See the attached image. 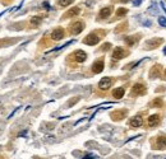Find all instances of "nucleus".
Wrapping results in <instances>:
<instances>
[{
    "mask_svg": "<svg viewBox=\"0 0 166 159\" xmlns=\"http://www.w3.org/2000/svg\"><path fill=\"white\" fill-rule=\"evenodd\" d=\"M133 97H137V96H143L146 94V87L143 84H141V83H137V84H134L133 85V88H132V91H130Z\"/></svg>",
    "mask_w": 166,
    "mask_h": 159,
    "instance_id": "obj_1",
    "label": "nucleus"
},
{
    "mask_svg": "<svg viewBox=\"0 0 166 159\" xmlns=\"http://www.w3.org/2000/svg\"><path fill=\"white\" fill-rule=\"evenodd\" d=\"M98 41H100V37L97 36V34L96 33H90L87 37H84L83 43H86L88 46H93L96 43H98Z\"/></svg>",
    "mask_w": 166,
    "mask_h": 159,
    "instance_id": "obj_2",
    "label": "nucleus"
},
{
    "mask_svg": "<svg viewBox=\"0 0 166 159\" xmlns=\"http://www.w3.org/2000/svg\"><path fill=\"white\" fill-rule=\"evenodd\" d=\"M128 55V51L123 47H116L113 51V59L114 60H120V59H124V57Z\"/></svg>",
    "mask_w": 166,
    "mask_h": 159,
    "instance_id": "obj_3",
    "label": "nucleus"
},
{
    "mask_svg": "<svg viewBox=\"0 0 166 159\" xmlns=\"http://www.w3.org/2000/svg\"><path fill=\"white\" fill-rule=\"evenodd\" d=\"M83 28H84V23L83 22H80V21L74 22L70 26V33L72 34H79L83 31Z\"/></svg>",
    "mask_w": 166,
    "mask_h": 159,
    "instance_id": "obj_4",
    "label": "nucleus"
},
{
    "mask_svg": "<svg viewBox=\"0 0 166 159\" xmlns=\"http://www.w3.org/2000/svg\"><path fill=\"white\" fill-rule=\"evenodd\" d=\"M111 84H113V78L105 76V78H102L98 81V88L102 89V91H106V89H109L111 87Z\"/></svg>",
    "mask_w": 166,
    "mask_h": 159,
    "instance_id": "obj_5",
    "label": "nucleus"
},
{
    "mask_svg": "<svg viewBox=\"0 0 166 159\" xmlns=\"http://www.w3.org/2000/svg\"><path fill=\"white\" fill-rule=\"evenodd\" d=\"M103 68H105V63H103V59H98L95 61V64L92 65V71L95 73V74H98V73H101L103 70Z\"/></svg>",
    "mask_w": 166,
    "mask_h": 159,
    "instance_id": "obj_6",
    "label": "nucleus"
},
{
    "mask_svg": "<svg viewBox=\"0 0 166 159\" xmlns=\"http://www.w3.org/2000/svg\"><path fill=\"white\" fill-rule=\"evenodd\" d=\"M166 148V135H160L156 139V144L153 145V149H165Z\"/></svg>",
    "mask_w": 166,
    "mask_h": 159,
    "instance_id": "obj_7",
    "label": "nucleus"
},
{
    "mask_svg": "<svg viewBox=\"0 0 166 159\" xmlns=\"http://www.w3.org/2000/svg\"><path fill=\"white\" fill-rule=\"evenodd\" d=\"M64 36H65L64 29L63 28H56V29H54L52 33H51V40L60 41V40H63V38H64Z\"/></svg>",
    "mask_w": 166,
    "mask_h": 159,
    "instance_id": "obj_8",
    "label": "nucleus"
},
{
    "mask_svg": "<svg viewBox=\"0 0 166 159\" xmlns=\"http://www.w3.org/2000/svg\"><path fill=\"white\" fill-rule=\"evenodd\" d=\"M128 113V111L126 110H119V111H115L111 113V118L114 120V121H119V120H123Z\"/></svg>",
    "mask_w": 166,
    "mask_h": 159,
    "instance_id": "obj_9",
    "label": "nucleus"
},
{
    "mask_svg": "<svg viewBox=\"0 0 166 159\" xmlns=\"http://www.w3.org/2000/svg\"><path fill=\"white\" fill-rule=\"evenodd\" d=\"M73 57H74V60L77 63H83V61H86V59H87V53L82 51V50H78V51H75L73 53Z\"/></svg>",
    "mask_w": 166,
    "mask_h": 159,
    "instance_id": "obj_10",
    "label": "nucleus"
},
{
    "mask_svg": "<svg viewBox=\"0 0 166 159\" xmlns=\"http://www.w3.org/2000/svg\"><path fill=\"white\" fill-rule=\"evenodd\" d=\"M162 38H153V40L151 41H148L147 43H146V47L147 48H156V47H159V46L162 43Z\"/></svg>",
    "mask_w": 166,
    "mask_h": 159,
    "instance_id": "obj_11",
    "label": "nucleus"
},
{
    "mask_svg": "<svg viewBox=\"0 0 166 159\" xmlns=\"http://www.w3.org/2000/svg\"><path fill=\"white\" fill-rule=\"evenodd\" d=\"M111 11H113V8H111V6H106V8H102V9L100 10L98 18H100V19H106L107 17H110Z\"/></svg>",
    "mask_w": 166,
    "mask_h": 159,
    "instance_id": "obj_12",
    "label": "nucleus"
},
{
    "mask_svg": "<svg viewBox=\"0 0 166 159\" xmlns=\"http://www.w3.org/2000/svg\"><path fill=\"white\" fill-rule=\"evenodd\" d=\"M160 123V116L159 115H152L148 117V126L149 127H156Z\"/></svg>",
    "mask_w": 166,
    "mask_h": 159,
    "instance_id": "obj_13",
    "label": "nucleus"
},
{
    "mask_svg": "<svg viewBox=\"0 0 166 159\" xmlns=\"http://www.w3.org/2000/svg\"><path fill=\"white\" fill-rule=\"evenodd\" d=\"M130 126H133V127H141L142 126V123H143V120H142L141 116H134L133 118H130Z\"/></svg>",
    "mask_w": 166,
    "mask_h": 159,
    "instance_id": "obj_14",
    "label": "nucleus"
},
{
    "mask_svg": "<svg viewBox=\"0 0 166 159\" xmlns=\"http://www.w3.org/2000/svg\"><path fill=\"white\" fill-rule=\"evenodd\" d=\"M80 13V9L78 6H74V8H72L70 10H68L67 13L64 14V18H72V17H75V15H78Z\"/></svg>",
    "mask_w": 166,
    "mask_h": 159,
    "instance_id": "obj_15",
    "label": "nucleus"
},
{
    "mask_svg": "<svg viewBox=\"0 0 166 159\" xmlns=\"http://www.w3.org/2000/svg\"><path fill=\"white\" fill-rule=\"evenodd\" d=\"M161 70H162L161 65H155V66L152 68L151 73H149V76H151V78H156V76H159V75L161 74V73H160Z\"/></svg>",
    "mask_w": 166,
    "mask_h": 159,
    "instance_id": "obj_16",
    "label": "nucleus"
},
{
    "mask_svg": "<svg viewBox=\"0 0 166 159\" xmlns=\"http://www.w3.org/2000/svg\"><path fill=\"white\" fill-rule=\"evenodd\" d=\"M124 93H125L124 88H116V89H114L113 91V97L114 98H116V99H120V98H123Z\"/></svg>",
    "mask_w": 166,
    "mask_h": 159,
    "instance_id": "obj_17",
    "label": "nucleus"
},
{
    "mask_svg": "<svg viewBox=\"0 0 166 159\" xmlns=\"http://www.w3.org/2000/svg\"><path fill=\"white\" fill-rule=\"evenodd\" d=\"M139 38V36H132V37H125V43L128 46H133L136 45L137 40Z\"/></svg>",
    "mask_w": 166,
    "mask_h": 159,
    "instance_id": "obj_18",
    "label": "nucleus"
},
{
    "mask_svg": "<svg viewBox=\"0 0 166 159\" xmlns=\"http://www.w3.org/2000/svg\"><path fill=\"white\" fill-rule=\"evenodd\" d=\"M42 21V15H36V17L31 18V24L32 26H38Z\"/></svg>",
    "mask_w": 166,
    "mask_h": 159,
    "instance_id": "obj_19",
    "label": "nucleus"
},
{
    "mask_svg": "<svg viewBox=\"0 0 166 159\" xmlns=\"http://www.w3.org/2000/svg\"><path fill=\"white\" fill-rule=\"evenodd\" d=\"M126 13H128V9H125V8H119V9L116 10L118 17H123V15H125Z\"/></svg>",
    "mask_w": 166,
    "mask_h": 159,
    "instance_id": "obj_20",
    "label": "nucleus"
},
{
    "mask_svg": "<svg viewBox=\"0 0 166 159\" xmlns=\"http://www.w3.org/2000/svg\"><path fill=\"white\" fill-rule=\"evenodd\" d=\"M162 106V99L161 98H156L152 103V107H161Z\"/></svg>",
    "mask_w": 166,
    "mask_h": 159,
    "instance_id": "obj_21",
    "label": "nucleus"
},
{
    "mask_svg": "<svg viewBox=\"0 0 166 159\" xmlns=\"http://www.w3.org/2000/svg\"><path fill=\"white\" fill-rule=\"evenodd\" d=\"M73 0H59V5L60 6H68L69 4H72Z\"/></svg>",
    "mask_w": 166,
    "mask_h": 159,
    "instance_id": "obj_22",
    "label": "nucleus"
},
{
    "mask_svg": "<svg viewBox=\"0 0 166 159\" xmlns=\"http://www.w3.org/2000/svg\"><path fill=\"white\" fill-rule=\"evenodd\" d=\"M159 23H160V26L166 27V18L165 17H160L159 18Z\"/></svg>",
    "mask_w": 166,
    "mask_h": 159,
    "instance_id": "obj_23",
    "label": "nucleus"
},
{
    "mask_svg": "<svg viewBox=\"0 0 166 159\" xmlns=\"http://www.w3.org/2000/svg\"><path fill=\"white\" fill-rule=\"evenodd\" d=\"M110 47H111V45H110V43H105L100 50H101V51H105V50H109Z\"/></svg>",
    "mask_w": 166,
    "mask_h": 159,
    "instance_id": "obj_24",
    "label": "nucleus"
},
{
    "mask_svg": "<svg viewBox=\"0 0 166 159\" xmlns=\"http://www.w3.org/2000/svg\"><path fill=\"white\" fill-rule=\"evenodd\" d=\"M142 1H143V0H134V1H133V5H134V6H138V5H141V4H142Z\"/></svg>",
    "mask_w": 166,
    "mask_h": 159,
    "instance_id": "obj_25",
    "label": "nucleus"
},
{
    "mask_svg": "<svg viewBox=\"0 0 166 159\" xmlns=\"http://www.w3.org/2000/svg\"><path fill=\"white\" fill-rule=\"evenodd\" d=\"M83 159H93V158H92V157H84Z\"/></svg>",
    "mask_w": 166,
    "mask_h": 159,
    "instance_id": "obj_26",
    "label": "nucleus"
},
{
    "mask_svg": "<svg viewBox=\"0 0 166 159\" xmlns=\"http://www.w3.org/2000/svg\"><path fill=\"white\" fill-rule=\"evenodd\" d=\"M120 1H123V3H128V1H130V0H120Z\"/></svg>",
    "mask_w": 166,
    "mask_h": 159,
    "instance_id": "obj_27",
    "label": "nucleus"
},
{
    "mask_svg": "<svg viewBox=\"0 0 166 159\" xmlns=\"http://www.w3.org/2000/svg\"><path fill=\"white\" fill-rule=\"evenodd\" d=\"M164 78H165V79H166V70H165V71H164Z\"/></svg>",
    "mask_w": 166,
    "mask_h": 159,
    "instance_id": "obj_28",
    "label": "nucleus"
},
{
    "mask_svg": "<svg viewBox=\"0 0 166 159\" xmlns=\"http://www.w3.org/2000/svg\"><path fill=\"white\" fill-rule=\"evenodd\" d=\"M164 53H165V55H166V47L164 48Z\"/></svg>",
    "mask_w": 166,
    "mask_h": 159,
    "instance_id": "obj_29",
    "label": "nucleus"
}]
</instances>
